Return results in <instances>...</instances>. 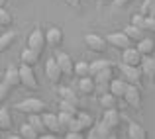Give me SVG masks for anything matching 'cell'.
<instances>
[{
    "mask_svg": "<svg viewBox=\"0 0 155 139\" xmlns=\"http://www.w3.org/2000/svg\"><path fill=\"white\" fill-rule=\"evenodd\" d=\"M14 110H16V112L26 114V116H31V114H43V110H45V102L39 100V98H26V100L14 104Z\"/></svg>",
    "mask_w": 155,
    "mask_h": 139,
    "instance_id": "1",
    "label": "cell"
},
{
    "mask_svg": "<svg viewBox=\"0 0 155 139\" xmlns=\"http://www.w3.org/2000/svg\"><path fill=\"white\" fill-rule=\"evenodd\" d=\"M118 71H120V76H122V79L128 80L130 84L141 86V82H143V73H141V67H132V65L118 63Z\"/></svg>",
    "mask_w": 155,
    "mask_h": 139,
    "instance_id": "2",
    "label": "cell"
},
{
    "mask_svg": "<svg viewBox=\"0 0 155 139\" xmlns=\"http://www.w3.org/2000/svg\"><path fill=\"white\" fill-rule=\"evenodd\" d=\"M28 47L34 49L35 53H39V55L45 51L47 39H45V31L41 30V26H35L34 30L30 31V35H28Z\"/></svg>",
    "mask_w": 155,
    "mask_h": 139,
    "instance_id": "3",
    "label": "cell"
},
{
    "mask_svg": "<svg viewBox=\"0 0 155 139\" xmlns=\"http://www.w3.org/2000/svg\"><path fill=\"white\" fill-rule=\"evenodd\" d=\"M20 76H22V86L28 88V90L35 92L39 90V80H38V75H35L34 67H30V65H20Z\"/></svg>",
    "mask_w": 155,
    "mask_h": 139,
    "instance_id": "4",
    "label": "cell"
},
{
    "mask_svg": "<svg viewBox=\"0 0 155 139\" xmlns=\"http://www.w3.org/2000/svg\"><path fill=\"white\" fill-rule=\"evenodd\" d=\"M116 79V71H114V67H110V69H106V71L102 73H98V75L94 76V82H96V96H100V94H104V92H108L110 90V82Z\"/></svg>",
    "mask_w": 155,
    "mask_h": 139,
    "instance_id": "5",
    "label": "cell"
},
{
    "mask_svg": "<svg viewBox=\"0 0 155 139\" xmlns=\"http://www.w3.org/2000/svg\"><path fill=\"white\" fill-rule=\"evenodd\" d=\"M53 57L57 59V65L61 67V71H63L65 76H75V61H73V57L69 55V53L61 51V49H55Z\"/></svg>",
    "mask_w": 155,
    "mask_h": 139,
    "instance_id": "6",
    "label": "cell"
},
{
    "mask_svg": "<svg viewBox=\"0 0 155 139\" xmlns=\"http://www.w3.org/2000/svg\"><path fill=\"white\" fill-rule=\"evenodd\" d=\"M106 41H108L110 47L118 49V51H124V49L132 47V43H134L132 39L126 35L124 30H122V31H112V34H108V35H106Z\"/></svg>",
    "mask_w": 155,
    "mask_h": 139,
    "instance_id": "7",
    "label": "cell"
},
{
    "mask_svg": "<svg viewBox=\"0 0 155 139\" xmlns=\"http://www.w3.org/2000/svg\"><path fill=\"white\" fill-rule=\"evenodd\" d=\"M84 43H87V47L91 49L92 53H106V49H108V41H106V37L98 34H84Z\"/></svg>",
    "mask_w": 155,
    "mask_h": 139,
    "instance_id": "8",
    "label": "cell"
},
{
    "mask_svg": "<svg viewBox=\"0 0 155 139\" xmlns=\"http://www.w3.org/2000/svg\"><path fill=\"white\" fill-rule=\"evenodd\" d=\"M45 76L47 80H49L51 84H59L61 79H63V71H61V67L57 65V59L55 57H49V59L45 61Z\"/></svg>",
    "mask_w": 155,
    "mask_h": 139,
    "instance_id": "9",
    "label": "cell"
},
{
    "mask_svg": "<svg viewBox=\"0 0 155 139\" xmlns=\"http://www.w3.org/2000/svg\"><path fill=\"white\" fill-rule=\"evenodd\" d=\"M45 39H47V45H51L53 49H59L63 45V39H65V34L61 30V26H51L45 30Z\"/></svg>",
    "mask_w": 155,
    "mask_h": 139,
    "instance_id": "10",
    "label": "cell"
},
{
    "mask_svg": "<svg viewBox=\"0 0 155 139\" xmlns=\"http://www.w3.org/2000/svg\"><path fill=\"white\" fill-rule=\"evenodd\" d=\"M141 61H143V55L137 51V47H128L122 51V57H120V63L124 65H132V67H140Z\"/></svg>",
    "mask_w": 155,
    "mask_h": 139,
    "instance_id": "11",
    "label": "cell"
},
{
    "mask_svg": "<svg viewBox=\"0 0 155 139\" xmlns=\"http://www.w3.org/2000/svg\"><path fill=\"white\" fill-rule=\"evenodd\" d=\"M126 102H128L130 108L141 112V86H136V84H130L128 92H126Z\"/></svg>",
    "mask_w": 155,
    "mask_h": 139,
    "instance_id": "12",
    "label": "cell"
},
{
    "mask_svg": "<svg viewBox=\"0 0 155 139\" xmlns=\"http://www.w3.org/2000/svg\"><path fill=\"white\" fill-rule=\"evenodd\" d=\"M102 120L106 121V125H108L112 131H116V129L120 128V124H122V114H120L118 108H110V110H104Z\"/></svg>",
    "mask_w": 155,
    "mask_h": 139,
    "instance_id": "13",
    "label": "cell"
},
{
    "mask_svg": "<svg viewBox=\"0 0 155 139\" xmlns=\"http://www.w3.org/2000/svg\"><path fill=\"white\" fill-rule=\"evenodd\" d=\"M4 80H6L8 84H10L12 88L16 86H22V76H20V67H16V65H8L6 71H4Z\"/></svg>",
    "mask_w": 155,
    "mask_h": 139,
    "instance_id": "14",
    "label": "cell"
},
{
    "mask_svg": "<svg viewBox=\"0 0 155 139\" xmlns=\"http://www.w3.org/2000/svg\"><path fill=\"white\" fill-rule=\"evenodd\" d=\"M128 88H130V82L124 80L122 76H116V79L110 82V92H112L116 98H124L126 92H128Z\"/></svg>",
    "mask_w": 155,
    "mask_h": 139,
    "instance_id": "15",
    "label": "cell"
},
{
    "mask_svg": "<svg viewBox=\"0 0 155 139\" xmlns=\"http://www.w3.org/2000/svg\"><path fill=\"white\" fill-rule=\"evenodd\" d=\"M43 121H45V128L49 133H59L63 131V128H61L59 124V114H51V112H43Z\"/></svg>",
    "mask_w": 155,
    "mask_h": 139,
    "instance_id": "16",
    "label": "cell"
},
{
    "mask_svg": "<svg viewBox=\"0 0 155 139\" xmlns=\"http://www.w3.org/2000/svg\"><path fill=\"white\" fill-rule=\"evenodd\" d=\"M141 73H143V76L149 80V82H153L155 80V57L149 55V57H143V61H141Z\"/></svg>",
    "mask_w": 155,
    "mask_h": 139,
    "instance_id": "17",
    "label": "cell"
},
{
    "mask_svg": "<svg viewBox=\"0 0 155 139\" xmlns=\"http://www.w3.org/2000/svg\"><path fill=\"white\" fill-rule=\"evenodd\" d=\"M77 88H79V92L84 94V96H91V94H94V92H96L94 76H83V79H79V84H77Z\"/></svg>",
    "mask_w": 155,
    "mask_h": 139,
    "instance_id": "18",
    "label": "cell"
},
{
    "mask_svg": "<svg viewBox=\"0 0 155 139\" xmlns=\"http://www.w3.org/2000/svg\"><path fill=\"white\" fill-rule=\"evenodd\" d=\"M14 128V120H12V112L8 108H0V133H8Z\"/></svg>",
    "mask_w": 155,
    "mask_h": 139,
    "instance_id": "19",
    "label": "cell"
},
{
    "mask_svg": "<svg viewBox=\"0 0 155 139\" xmlns=\"http://www.w3.org/2000/svg\"><path fill=\"white\" fill-rule=\"evenodd\" d=\"M128 137L130 139H149L143 125H140L137 121H132V120L128 121Z\"/></svg>",
    "mask_w": 155,
    "mask_h": 139,
    "instance_id": "20",
    "label": "cell"
},
{
    "mask_svg": "<svg viewBox=\"0 0 155 139\" xmlns=\"http://www.w3.org/2000/svg\"><path fill=\"white\" fill-rule=\"evenodd\" d=\"M16 39H18V31H16V30H10V31H6V34L0 35V55L14 45Z\"/></svg>",
    "mask_w": 155,
    "mask_h": 139,
    "instance_id": "21",
    "label": "cell"
},
{
    "mask_svg": "<svg viewBox=\"0 0 155 139\" xmlns=\"http://www.w3.org/2000/svg\"><path fill=\"white\" fill-rule=\"evenodd\" d=\"M20 61H22L24 65H30V67H35V65L39 63V53H35L34 49H30V47H24L22 49V53H20Z\"/></svg>",
    "mask_w": 155,
    "mask_h": 139,
    "instance_id": "22",
    "label": "cell"
},
{
    "mask_svg": "<svg viewBox=\"0 0 155 139\" xmlns=\"http://www.w3.org/2000/svg\"><path fill=\"white\" fill-rule=\"evenodd\" d=\"M118 102H120V98H116L112 92H104L98 96V104L102 106V110H110V108H118Z\"/></svg>",
    "mask_w": 155,
    "mask_h": 139,
    "instance_id": "23",
    "label": "cell"
},
{
    "mask_svg": "<svg viewBox=\"0 0 155 139\" xmlns=\"http://www.w3.org/2000/svg\"><path fill=\"white\" fill-rule=\"evenodd\" d=\"M124 31H126V35H128V37L132 39L134 43H140L141 39L145 37V30H141V27L134 26V24H128V26L124 27Z\"/></svg>",
    "mask_w": 155,
    "mask_h": 139,
    "instance_id": "24",
    "label": "cell"
},
{
    "mask_svg": "<svg viewBox=\"0 0 155 139\" xmlns=\"http://www.w3.org/2000/svg\"><path fill=\"white\" fill-rule=\"evenodd\" d=\"M136 47H137V51H140L143 57H149V55L155 53V39L153 37H143Z\"/></svg>",
    "mask_w": 155,
    "mask_h": 139,
    "instance_id": "25",
    "label": "cell"
},
{
    "mask_svg": "<svg viewBox=\"0 0 155 139\" xmlns=\"http://www.w3.org/2000/svg\"><path fill=\"white\" fill-rule=\"evenodd\" d=\"M28 121L31 124V128H34L35 131L39 133V135H43V133H47L45 121H43V114H31V116H28Z\"/></svg>",
    "mask_w": 155,
    "mask_h": 139,
    "instance_id": "26",
    "label": "cell"
},
{
    "mask_svg": "<svg viewBox=\"0 0 155 139\" xmlns=\"http://www.w3.org/2000/svg\"><path fill=\"white\" fill-rule=\"evenodd\" d=\"M57 96H59V100H69V102L79 104V96H77L75 88H71V86H59L57 88Z\"/></svg>",
    "mask_w": 155,
    "mask_h": 139,
    "instance_id": "27",
    "label": "cell"
},
{
    "mask_svg": "<svg viewBox=\"0 0 155 139\" xmlns=\"http://www.w3.org/2000/svg\"><path fill=\"white\" fill-rule=\"evenodd\" d=\"M110 67H114V63L110 59H96V61L91 63V75L96 76L98 73H102V71H106V69H110Z\"/></svg>",
    "mask_w": 155,
    "mask_h": 139,
    "instance_id": "28",
    "label": "cell"
},
{
    "mask_svg": "<svg viewBox=\"0 0 155 139\" xmlns=\"http://www.w3.org/2000/svg\"><path fill=\"white\" fill-rule=\"evenodd\" d=\"M77 118H79L81 125H83V131L84 133H88L92 128H94V124H96V121L92 120V116H91V114H87V112H79V114H77Z\"/></svg>",
    "mask_w": 155,
    "mask_h": 139,
    "instance_id": "29",
    "label": "cell"
},
{
    "mask_svg": "<svg viewBox=\"0 0 155 139\" xmlns=\"http://www.w3.org/2000/svg\"><path fill=\"white\" fill-rule=\"evenodd\" d=\"M75 76H79V79H83V76H92L91 75V63H87V61L75 63Z\"/></svg>",
    "mask_w": 155,
    "mask_h": 139,
    "instance_id": "30",
    "label": "cell"
},
{
    "mask_svg": "<svg viewBox=\"0 0 155 139\" xmlns=\"http://www.w3.org/2000/svg\"><path fill=\"white\" fill-rule=\"evenodd\" d=\"M10 26H14V16L4 6H0V27H10Z\"/></svg>",
    "mask_w": 155,
    "mask_h": 139,
    "instance_id": "31",
    "label": "cell"
},
{
    "mask_svg": "<svg viewBox=\"0 0 155 139\" xmlns=\"http://www.w3.org/2000/svg\"><path fill=\"white\" fill-rule=\"evenodd\" d=\"M59 112H67V114L77 116V114H79V104L69 102V100H59Z\"/></svg>",
    "mask_w": 155,
    "mask_h": 139,
    "instance_id": "32",
    "label": "cell"
},
{
    "mask_svg": "<svg viewBox=\"0 0 155 139\" xmlns=\"http://www.w3.org/2000/svg\"><path fill=\"white\" fill-rule=\"evenodd\" d=\"M20 133H22V135L26 137V139H38V137H39V133L35 131L34 128H31L30 121H26V124L20 125Z\"/></svg>",
    "mask_w": 155,
    "mask_h": 139,
    "instance_id": "33",
    "label": "cell"
},
{
    "mask_svg": "<svg viewBox=\"0 0 155 139\" xmlns=\"http://www.w3.org/2000/svg\"><path fill=\"white\" fill-rule=\"evenodd\" d=\"M10 92H12V86L6 80H0V104H4L10 98Z\"/></svg>",
    "mask_w": 155,
    "mask_h": 139,
    "instance_id": "34",
    "label": "cell"
},
{
    "mask_svg": "<svg viewBox=\"0 0 155 139\" xmlns=\"http://www.w3.org/2000/svg\"><path fill=\"white\" fill-rule=\"evenodd\" d=\"M94 128H96V131H98V133H100V137H102V139H106V137H108V135H110V133H114V131H112V129H110V128H108V125H106V121H104V120H100V121H96V124H94Z\"/></svg>",
    "mask_w": 155,
    "mask_h": 139,
    "instance_id": "35",
    "label": "cell"
},
{
    "mask_svg": "<svg viewBox=\"0 0 155 139\" xmlns=\"http://www.w3.org/2000/svg\"><path fill=\"white\" fill-rule=\"evenodd\" d=\"M73 114H67V112H59V124H61V128L67 131V128H69V124L73 121Z\"/></svg>",
    "mask_w": 155,
    "mask_h": 139,
    "instance_id": "36",
    "label": "cell"
},
{
    "mask_svg": "<svg viewBox=\"0 0 155 139\" xmlns=\"http://www.w3.org/2000/svg\"><path fill=\"white\" fill-rule=\"evenodd\" d=\"M130 24H134V26H137V27L143 30V26H145V14H141V12L137 10L136 14H132V22H130Z\"/></svg>",
    "mask_w": 155,
    "mask_h": 139,
    "instance_id": "37",
    "label": "cell"
},
{
    "mask_svg": "<svg viewBox=\"0 0 155 139\" xmlns=\"http://www.w3.org/2000/svg\"><path fill=\"white\" fill-rule=\"evenodd\" d=\"M67 131H81V133H84L83 131V125H81V121H79V118H73V121L69 124V128H67Z\"/></svg>",
    "mask_w": 155,
    "mask_h": 139,
    "instance_id": "38",
    "label": "cell"
},
{
    "mask_svg": "<svg viewBox=\"0 0 155 139\" xmlns=\"http://www.w3.org/2000/svg\"><path fill=\"white\" fill-rule=\"evenodd\" d=\"M145 31H153L155 34V18L153 16H145V26H143Z\"/></svg>",
    "mask_w": 155,
    "mask_h": 139,
    "instance_id": "39",
    "label": "cell"
},
{
    "mask_svg": "<svg viewBox=\"0 0 155 139\" xmlns=\"http://www.w3.org/2000/svg\"><path fill=\"white\" fill-rule=\"evenodd\" d=\"M65 139H87V135L81 131H67L65 133Z\"/></svg>",
    "mask_w": 155,
    "mask_h": 139,
    "instance_id": "40",
    "label": "cell"
},
{
    "mask_svg": "<svg viewBox=\"0 0 155 139\" xmlns=\"http://www.w3.org/2000/svg\"><path fill=\"white\" fill-rule=\"evenodd\" d=\"M134 2V0H114V6H116V8H126V6H128V4H132Z\"/></svg>",
    "mask_w": 155,
    "mask_h": 139,
    "instance_id": "41",
    "label": "cell"
},
{
    "mask_svg": "<svg viewBox=\"0 0 155 139\" xmlns=\"http://www.w3.org/2000/svg\"><path fill=\"white\" fill-rule=\"evenodd\" d=\"M65 2H67L71 8H75V10H81V6H83V4H81V0H65Z\"/></svg>",
    "mask_w": 155,
    "mask_h": 139,
    "instance_id": "42",
    "label": "cell"
},
{
    "mask_svg": "<svg viewBox=\"0 0 155 139\" xmlns=\"http://www.w3.org/2000/svg\"><path fill=\"white\" fill-rule=\"evenodd\" d=\"M87 139H102V137H100V133L96 131V128H92L91 131H88V135H87Z\"/></svg>",
    "mask_w": 155,
    "mask_h": 139,
    "instance_id": "43",
    "label": "cell"
},
{
    "mask_svg": "<svg viewBox=\"0 0 155 139\" xmlns=\"http://www.w3.org/2000/svg\"><path fill=\"white\" fill-rule=\"evenodd\" d=\"M38 139H59V137H57L55 133H49V131H47V133H43V135H39Z\"/></svg>",
    "mask_w": 155,
    "mask_h": 139,
    "instance_id": "44",
    "label": "cell"
},
{
    "mask_svg": "<svg viewBox=\"0 0 155 139\" xmlns=\"http://www.w3.org/2000/svg\"><path fill=\"white\" fill-rule=\"evenodd\" d=\"M4 139H26V137H24L22 133H18V135H14V133H12V135H6Z\"/></svg>",
    "mask_w": 155,
    "mask_h": 139,
    "instance_id": "45",
    "label": "cell"
},
{
    "mask_svg": "<svg viewBox=\"0 0 155 139\" xmlns=\"http://www.w3.org/2000/svg\"><path fill=\"white\" fill-rule=\"evenodd\" d=\"M106 139H118V135H116V133H110V135L106 137Z\"/></svg>",
    "mask_w": 155,
    "mask_h": 139,
    "instance_id": "46",
    "label": "cell"
},
{
    "mask_svg": "<svg viewBox=\"0 0 155 139\" xmlns=\"http://www.w3.org/2000/svg\"><path fill=\"white\" fill-rule=\"evenodd\" d=\"M0 80H4V73L2 71H0Z\"/></svg>",
    "mask_w": 155,
    "mask_h": 139,
    "instance_id": "47",
    "label": "cell"
},
{
    "mask_svg": "<svg viewBox=\"0 0 155 139\" xmlns=\"http://www.w3.org/2000/svg\"><path fill=\"white\" fill-rule=\"evenodd\" d=\"M98 4H100V6H102V4H104V0H98Z\"/></svg>",
    "mask_w": 155,
    "mask_h": 139,
    "instance_id": "48",
    "label": "cell"
},
{
    "mask_svg": "<svg viewBox=\"0 0 155 139\" xmlns=\"http://www.w3.org/2000/svg\"><path fill=\"white\" fill-rule=\"evenodd\" d=\"M4 2H6V0H0V4H4Z\"/></svg>",
    "mask_w": 155,
    "mask_h": 139,
    "instance_id": "49",
    "label": "cell"
}]
</instances>
